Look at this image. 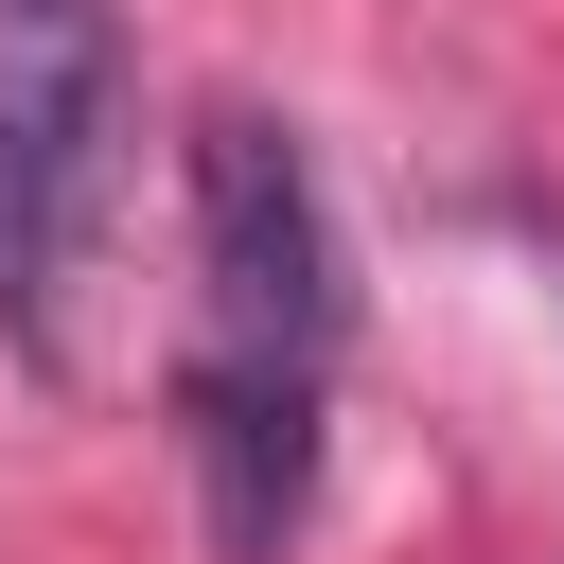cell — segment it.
<instances>
[{
	"mask_svg": "<svg viewBox=\"0 0 564 564\" xmlns=\"http://www.w3.org/2000/svg\"><path fill=\"white\" fill-rule=\"evenodd\" d=\"M123 176V18L106 0H0V317L18 352L70 335V264Z\"/></svg>",
	"mask_w": 564,
	"mask_h": 564,
	"instance_id": "obj_1",
	"label": "cell"
},
{
	"mask_svg": "<svg viewBox=\"0 0 564 564\" xmlns=\"http://www.w3.org/2000/svg\"><path fill=\"white\" fill-rule=\"evenodd\" d=\"M335 212H317V159L264 123V106H212L194 123V370H335Z\"/></svg>",
	"mask_w": 564,
	"mask_h": 564,
	"instance_id": "obj_2",
	"label": "cell"
},
{
	"mask_svg": "<svg viewBox=\"0 0 564 564\" xmlns=\"http://www.w3.org/2000/svg\"><path fill=\"white\" fill-rule=\"evenodd\" d=\"M317 405L335 370H194L176 352V458H194V529L212 564H282L317 511Z\"/></svg>",
	"mask_w": 564,
	"mask_h": 564,
	"instance_id": "obj_3",
	"label": "cell"
}]
</instances>
